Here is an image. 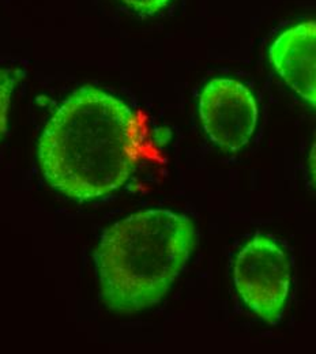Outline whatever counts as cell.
<instances>
[{"mask_svg":"<svg viewBox=\"0 0 316 354\" xmlns=\"http://www.w3.org/2000/svg\"><path fill=\"white\" fill-rule=\"evenodd\" d=\"M147 146L146 123L118 97L94 86L68 95L39 142L46 181L77 201L122 188Z\"/></svg>","mask_w":316,"mask_h":354,"instance_id":"6da1fadb","label":"cell"},{"mask_svg":"<svg viewBox=\"0 0 316 354\" xmlns=\"http://www.w3.org/2000/svg\"><path fill=\"white\" fill-rule=\"evenodd\" d=\"M195 239L187 216L164 209L143 210L113 223L95 251L105 304L123 313L157 304L187 263Z\"/></svg>","mask_w":316,"mask_h":354,"instance_id":"7a4b0ae2","label":"cell"},{"mask_svg":"<svg viewBox=\"0 0 316 354\" xmlns=\"http://www.w3.org/2000/svg\"><path fill=\"white\" fill-rule=\"evenodd\" d=\"M236 289L245 306L261 319L275 323L290 289V265L282 247L268 236H255L237 255Z\"/></svg>","mask_w":316,"mask_h":354,"instance_id":"3957f363","label":"cell"},{"mask_svg":"<svg viewBox=\"0 0 316 354\" xmlns=\"http://www.w3.org/2000/svg\"><path fill=\"white\" fill-rule=\"evenodd\" d=\"M199 116L210 140L227 151L243 149L258 123V105L243 84L217 78L202 88Z\"/></svg>","mask_w":316,"mask_h":354,"instance_id":"277c9868","label":"cell"},{"mask_svg":"<svg viewBox=\"0 0 316 354\" xmlns=\"http://www.w3.org/2000/svg\"><path fill=\"white\" fill-rule=\"evenodd\" d=\"M269 57L282 81L316 108V21L281 33L271 44Z\"/></svg>","mask_w":316,"mask_h":354,"instance_id":"5b68a950","label":"cell"},{"mask_svg":"<svg viewBox=\"0 0 316 354\" xmlns=\"http://www.w3.org/2000/svg\"><path fill=\"white\" fill-rule=\"evenodd\" d=\"M17 80L18 71L0 70V139L7 130V116Z\"/></svg>","mask_w":316,"mask_h":354,"instance_id":"8992f818","label":"cell"},{"mask_svg":"<svg viewBox=\"0 0 316 354\" xmlns=\"http://www.w3.org/2000/svg\"><path fill=\"white\" fill-rule=\"evenodd\" d=\"M122 1L130 6L131 8H134L138 12L146 14V15L158 12L169 3V0H122Z\"/></svg>","mask_w":316,"mask_h":354,"instance_id":"52a82bcc","label":"cell"},{"mask_svg":"<svg viewBox=\"0 0 316 354\" xmlns=\"http://www.w3.org/2000/svg\"><path fill=\"white\" fill-rule=\"evenodd\" d=\"M310 162H311V171H313V176L316 181V139L311 149V154H310Z\"/></svg>","mask_w":316,"mask_h":354,"instance_id":"ba28073f","label":"cell"}]
</instances>
